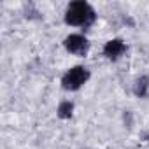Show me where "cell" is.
I'll return each instance as SVG.
<instances>
[{"mask_svg":"<svg viewBox=\"0 0 149 149\" xmlns=\"http://www.w3.org/2000/svg\"><path fill=\"white\" fill-rule=\"evenodd\" d=\"M72 112H74V104L72 102H61L58 105V111H56L60 119H68L72 116Z\"/></svg>","mask_w":149,"mask_h":149,"instance_id":"cell-6","label":"cell"},{"mask_svg":"<svg viewBox=\"0 0 149 149\" xmlns=\"http://www.w3.org/2000/svg\"><path fill=\"white\" fill-rule=\"evenodd\" d=\"M95 21V11L93 7L84 2V0H77L72 2L67 7L65 13V23L72 25V26H88Z\"/></svg>","mask_w":149,"mask_h":149,"instance_id":"cell-1","label":"cell"},{"mask_svg":"<svg viewBox=\"0 0 149 149\" xmlns=\"http://www.w3.org/2000/svg\"><path fill=\"white\" fill-rule=\"evenodd\" d=\"M90 79V70L77 65V67H72L65 72V76L61 77V86L65 90H70V91H76L79 90L86 81Z\"/></svg>","mask_w":149,"mask_h":149,"instance_id":"cell-2","label":"cell"},{"mask_svg":"<svg viewBox=\"0 0 149 149\" xmlns=\"http://www.w3.org/2000/svg\"><path fill=\"white\" fill-rule=\"evenodd\" d=\"M125 51H126V44L121 39H112L104 46V54L109 60H118Z\"/></svg>","mask_w":149,"mask_h":149,"instance_id":"cell-4","label":"cell"},{"mask_svg":"<svg viewBox=\"0 0 149 149\" xmlns=\"http://www.w3.org/2000/svg\"><path fill=\"white\" fill-rule=\"evenodd\" d=\"M147 90H149V76H140L133 84V93L137 97L144 98L147 95Z\"/></svg>","mask_w":149,"mask_h":149,"instance_id":"cell-5","label":"cell"},{"mask_svg":"<svg viewBox=\"0 0 149 149\" xmlns=\"http://www.w3.org/2000/svg\"><path fill=\"white\" fill-rule=\"evenodd\" d=\"M65 49L72 54H79V56H84L90 49V42L86 37L79 35V33H72L65 39Z\"/></svg>","mask_w":149,"mask_h":149,"instance_id":"cell-3","label":"cell"}]
</instances>
